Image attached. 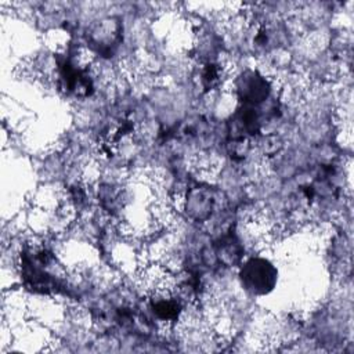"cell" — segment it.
Masks as SVG:
<instances>
[{
    "mask_svg": "<svg viewBox=\"0 0 354 354\" xmlns=\"http://www.w3.org/2000/svg\"><path fill=\"white\" fill-rule=\"evenodd\" d=\"M239 275L242 286L254 295L268 293L277 282V270L268 260L260 257L248 260Z\"/></svg>",
    "mask_w": 354,
    "mask_h": 354,
    "instance_id": "1",
    "label": "cell"
},
{
    "mask_svg": "<svg viewBox=\"0 0 354 354\" xmlns=\"http://www.w3.org/2000/svg\"><path fill=\"white\" fill-rule=\"evenodd\" d=\"M236 91L246 104H259L268 95L270 86L267 80L256 72H245L236 82Z\"/></svg>",
    "mask_w": 354,
    "mask_h": 354,
    "instance_id": "2",
    "label": "cell"
}]
</instances>
